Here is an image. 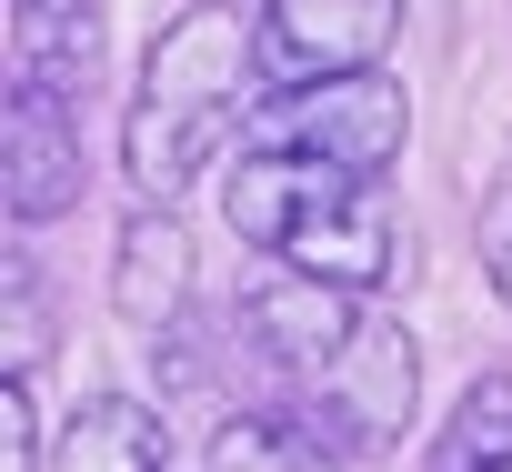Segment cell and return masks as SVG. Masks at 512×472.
Returning a JSON list of instances; mask_svg holds the SVG:
<instances>
[{
  "mask_svg": "<svg viewBox=\"0 0 512 472\" xmlns=\"http://www.w3.org/2000/svg\"><path fill=\"white\" fill-rule=\"evenodd\" d=\"M251 91H262V21H241L231 0H191V11L151 41L131 111H121V181L141 201H181L221 141L241 131Z\"/></svg>",
  "mask_w": 512,
  "mask_h": 472,
  "instance_id": "cell-1",
  "label": "cell"
},
{
  "mask_svg": "<svg viewBox=\"0 0 512 472\" xmlns=\"http://www.w3.org/2000/svg\"><path fill=\"white\" fill-rule=\"evenodd\" d=\"M412 412H422V342H412V322L372 312V322L352 332V352L312 382V412H302V422L332 432L342 452H402Z\"/></svg>",
  "mask_w": 512,
  "mask_h": 472,
  "instance_id": "cell-2",
  "label": "cell"
},
{
  "mask_svg": "<svg viewBox=\"0 0 512 472\" xmlns=\"http://www.w3.org/2000/svg\"><path fill=\"white\" fill-rule=\"evenodd\" d=\"M251 21H262V91H312L392 61L402 0H262Z\"/></svg>",
  "mask_w": 512,
  "mask_h": 472,
  "instance_id": "cell-3",
  "label": "cell"
},
{
  "mask_svg": "<svg viewBox=\"0 0 512 472\" xmlns=\"http://www.w3.org/2000/svg\"><path fill=\"white\" fill-rule=\"evenodd\" d=\"M282 131L272 141H302L322 161H342L352 181H382L412 141V91L392 71H342V81H312V91H272Z\"/></svg>",
  "mask_w": 512,
  "mask_h": 472,
  "instance_id": "cell-4",
  "label": "cell"
},
{
  "mask_svg": "<svg viewBox=\"0 0 512 472\" xmlns=\"http://www.w3.org/2000/svg\"><path fill=\"white\" fill-rule=\"evenodd\" d=\"M81 81H51V71H21L11 81V131H0V201H11L21 231L81 211V111H71Z\"/></svg>",
  "mask_w": 512,
  "mask_h": 472,
  "instance_id": "cell-5",
  "label": "cell"
},
{
  "mask_svg": "<svg viewBox=\"0 0 512 472\" xmlns=\"http://www.w3.org/2000/svg\"><path fill=\"white\" fill-rule=\"evenodd\" d=\"M372 312H362V292H342V282H322V272H272V282H251L241 292V342L262 352L272 372H302V382H322L342 352H352V332H362Z\"/></svg>",
  "mask_w": 512,
  "mask_h": 472,
  "instance_id": "cell-6",
  "label": "cell"
},
{
  "mask_svg": "<svg viewBox=\"0 0 512 472\" xmlns=\"http://www.w3.org/2000/svg\"><path fill=\"white\" fill-rule=\"evenodd\" d=\"M352 191V171L342 161H322V151H302V141H262V151H241V171L221 181V221L241 231L251 252H292V231L302 221H322L332 201Z\"/></svg>",
  "mask_w": 512,
  "mask_h": 472,
  "instance_id": "cell-7",
  "label": "cell"
},
{
  "mask_svg": "<svg viewBox=\"0 0 512 472\" xmlns=\"http://www.w3.org/2000/svg\"><path fill=\"white\" fill-rule=\"evenodd\" d=\"M111 312L131 332H171L191 312V231L171 201H141L121 221V242H111Z\"/></svg>",
  "mask_w": 512,
  "mask_h": 472,
  "instance_id": "cell-8",
  "label": "cell"
},
{
  "mask_svg": "<svg viewBox=\"0 0 512 472\" xmlns=\"http://www.w3.org/2000/svg\"><path fill=\"white\" fill-rule=\"evenodd\" d=\"M61 472H171V422L131 392H91L71 422H61Z\"/></svg>",
  "mask_w": 512,
  "mask_h": 472,
  "instance_id": "cell-9",
  "label": "cell"
},
{
  "mask_svg": "<svg viewBox=\"0 0 512 472\" xmlns=\"http://www.w3.org/2000/svg\"><path fill=\"white\" fill-rule=\"evenodd\" d=\"M201 472H342V442L302 412H231L201 442Z\"/></svg>",
  "mask_w": 512,
  "mask_h": 472,
  "instance_id": "cell-10",
  "label": "cell"
},
{
  "mask_svg": "<svg viewBox=\"0 0 512 472\" xmlns=\"http://www.w3.org/2000/svg\"><path fill=\"white\" fill-rule=\"evenodd\" d=\"M91 41H101V0H11V51H21V71L91 81Z\"/></svg>",
  "mask_w": 512,
  "mask_h": 472,
  "instance_id": "cell-11",
  "label": "cell"
},
{
  "mask_svg": "<svg viewBox=\"0 0 512 472\" xmlns=\"http://www.w3.org/2000/svg\"><path fill=\"white\" fill-rule=\"evenodd\" d=\"M502 452H512V372H482L452 402V422L432 432V462L422 472H492Z\"/></svg>",
  "mask_w": 512,
  "mask_h": 472,
  "instance_id": "cell-12",
  "label": "cell"
},
{
  "mask_svg": "<svg viewBox=\"0 0 512 472\" xmlns=\"http://www.w3.org/2000/svg\"><path fill=\"white\" fill-rule=\"evenodd\" d=\"M41 432H51L41 422V392H31V372H11V382H0V472H41L51 462Z\"/></svg>",
  "mask_w": 512,
  "mask_h": 472,
  "instance_id": "cell-13",
  "label": "cell"
},
{
  "mask_svg": "<svg viewBox=\"0 0 512 472\" xmlns=\"http://www.w3.org/2000/svg\"><path fill=\"white\" fill-rule=\"evenodd\" d=\"M11 372H41V352H51V302H41V272H31V252H11Z\"/></svg>",
  "mask_w": 512,
  "mask_h": 472,
  "instance_id": "cell-14",
  "label": "cell"
},
{
  "mask_svg": "<svg viewBox=\"0 0 512 472\" xmlns=\"http://www.w3.org/2000/svg\"><path fill=\"white\" fill-rule=\"evenodd\" d=\"M472 242H482V282H492V302L512 312V161H502V181L482 191V221H472Z\"/></svg>",
  "mask_w": 512,
  "mask_h": 472,
  "instance_id": "cell-15",
  "label": "cell"
},
{
  "mask_svg": "<svg viewBox=\"0 0 512 472\" xmlns=\"http://www.w3.org/2000/svg\"><path fill=\"white\" fill-rule=\"evenodd\" d=\"M492 472H512V452H502V462H492Z\"/></svg>",
  "mask_w": 512,
  "mask_h": 472,
  "instance_id": "cell-16",
  "label": "cell"
}]
</instances>
